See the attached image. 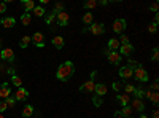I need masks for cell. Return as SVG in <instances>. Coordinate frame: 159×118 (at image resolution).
<instances>
[{
    "instance_id": "1",
    "label": "cell",
    "mask_w": 159,
    "mask_h": 118,
    "mask_svg": "<svg viewBox=\"0 0 159 118\" xmlns=\"http://www.w3.org/2000/svg\"><path fill=\"white\" fill-rule=\"evenodd\" d=\"M73 72H75L73 62L72 61H65L64 64L59 65V69L56 72V77H57V80H61V82H67V80H70V77L73 75Z\"/></svg>"
},
{
    "instance_id": "2",
    "label": "cell",
    "mask_w": 159,
    "mask_h": 118,
    "mask_svg": "<svg viewBox=\"0 0 159 118\" xmlns=\"http://www.w3.org/2000/svg\"><path fill=\"white\" fill-rule=\"evenodd\" d=\"M132 77H134V78H137V80H140V82H148V78H150L148 72L145 70L143 67H139V69H135L134 72H132Z\"/></svg>"
},
{
    "instance_id": "3",
    "label": "cell",
    "mask_w": 159,
    "mask_h": 118,
    "mask_svg": "<svg viewBox=\"0 0 159 118\" xmlns=\"http://www.w3.org/2000/svg\"><path fill=\"white\" fill-rule=\"evenodd\" d=\"M126 27H127V24H126V19H123V18H118V19L113 22V31H115L116 34L124 32Z\"/></svg>"
},
{
    "instance_id": "4",
    "label": "cell",
    "mask_w": 159,
    "mask_h": 118,
    "mask_svg": "<svg viewBox=\"0 0 159 118\" xmlns=\"http://www.w3.org/2000/svg\"><path fill=\"white\" fill-rule=\"evenodd\" d=\"M56 21H57V24L61 26H67L69 24V21H70V18H69V13H65V11H62V13H57L56 15Z\"/></svg>"
},
{
    "instance_id": "5",
    "label": "cell",
    "mask_w": 159,
    "mask_h": 118,
    "mask_svg": "<svg viewBox=\"0 0 159 118\" xmlns=\"http://www.w3.org/2000/svg\"><path fill=\"white\" fill-rule=\"evenodd\" d=\"M118 53L121 56H130L132 53H134V46H132L130 43H126V45H121L118 50Z\"/></svg>"
},
{
    "instance_id": "6",
    "label": "cell",
    "mask_w": 159,
    "mask_h": 118,
    "mask_svg": "<svg viewBox=\"0 0 159 118\" xmlns=\"http://www.w3.org/2000/svg\"><path fill=\"white\" fill-rule=\"evenodd\" d=\"M30 38H32V42H34L38 48H43V46H45V40H43V34H42V32H35Z\"/></svg>"
},
{
    "instance_id": "7",
    "label": "cell",
    "mask_w": 159,
    "mask_h": 118,
    "mask_svg": "<svg viewBox=\"0 0 159 118\" xmlns=\"http://www.w3.org/2000/svg\"><path fill=\"white\" fill-rule=\"evenodd\" d=\"M107 58H108V62L110 64H119L121 62V59H123V56L118 53V51H110V53L107 54Z\"/></svg>"
},
{
    "instance_id": "8",
    "label": "cell",
    "mask_w": 159,
    "mask_h": 118,
    "mask_svg": "<svg viewBox=\"0 0 159 118\" xmlns=\"http://www.w3.org/2000/svg\"><path fill=\"white\" fill-rule=\"evenodd\" d=\"M29 97V93H27V89H24L22 86L16 89V93H15V99L16 101H25Z\"/></svg>"
},
{
    "instance_id": "9",
    "label": "cell",
    "mask_w": 159,
    "mask_h": 118,
    "mask_svg": "<svg viewBox=\"0 0 159 118\" xmlns=\"http://www.w3.org/2000/svg\"><path fill=\"white\" fill-rule=\"evenodd\" d=\"M94 88H96V83L92 80H89V82H86V83H83L81 86H80V91H81V93H92Z\"/></svg>"
},
{
    "instance_id": "10",
    "label": "cell",
    "mask_w": 159,
    "mask_h": 118,
    "mask_svg": "<svg viewBox=\"0 0 159 118\" xmlns=\"http://www.w3.org/2000/svg\"><path fill=\"white\" fill-rule=\"evenodd\" d=\"M89 31L94 34V35H100V34H103V31H105V27H103V24L102 22H94L89 27Z\"/></svg>"
},
{
    "instance_id": "11",
    "label": "cell",
    "mask_w": 159,
    "mask_h": 118,
    "mask_svg": "<svg viewBox=\"0 0 159 118\" xmlns=\"http://www.w3.org/2000/svg\"><path fill=\"white\" fill-rule=\"evenodd\" d=\"M10 94H11L10 85H8V83H2V85H0V97L7 99V97H10Z\"/></svg>"
},
{
    "instance_id": "12",
    "label": "cell",
    "mask_w": 159,
    "mask_h": 118,
    "mask_svg": "<svg viewBox=\"0 0 159 118\" xmlns=\"http://www.w3.org/2000/svg\"><path fill=\"white\" fill-rule=\"evenodd\" d=\"M0 53H2V59H5V61H8V62H11L13 59H15V53H13L11 48H5V50L0 51Z\"/></svg>"
},
{
    "instance_id": "13",
    "label": "cell",
    "mask_w": 159,
    "mask_h": 118,
    "mask_svg": "<svg viewBox=\"0 0 159 118\" xmlns=\"http://www.w3.org/2000/svg\"><path fill=\"white\" fill-rule=\"evenodd\" d=\"M132 110H139V112H143L145 110V104H143V101L142 99H134L132 101Z\"/></svg>"
},
{
    "instance_id": "14",
    "label": "cell",
    "mask_w": 159,
    "mask_h": 118,
    "mask_svg": "<svg viewBox=\"0 0 159 118\" xmlns=\"http://www.w3.org/2000/svg\"><path fill=\"white\" fill-rule=\"evenodd\" d=\"M132 72H134V70H132L130 67H127V65H124V67L119 69V75H121L124 80H126V78H130V77H132Z\"/></svg>"
},
{
    "instance_id": "15",
    "label": "cell",
    "mask_w": 159,
    "mask_h": 118,
    "mask_svg": "<svg viewBox=\"0 0 159 118\" xmlns=\"http://www.w3.org/2000/svg\"><path fill=\"white\" fill-rule=\"evenodd\" d=\"M119 46H121V43H119L118 38H110L108 40V50L110 51H118Z\"/></svg>"
},
{
    "instance_id": "16",
    "label": "cell",
    "mask_w": 159,
    "mask_h": 118,
    "mask_svg": "<svg viewBox=\"0 0 159 118\" xmlns=\"http://www.w3.org/2000/svg\"><path fill=\"white\" fill-rule=\"evenodd\" d=\"M94 91H96V96H103V94H107V86H105L103 83H99V85H96V88H94Z\"/></svg>"
},
{
    "instance_id": "17",
    "label": "cell",
    "mask_w": 159,
    "mask_h": 118,
    "mask_svg": "<svg viewBox=\"0 0 159 118\" xmlns=\"http://www.w3.org/2000/svg\"><path fill=\"white\" fill-rule=\"evenodd\" d=\"M118 101H119V104H121V106L124 107V106H129V102H130V99H129V94H119L118 96Z\"/></svg>"
},
{
    "instance_id": "18",
    "label": "cell",
    "mask_w": 159,
    "mask_h": 118,
    "mask_svg": "<svg viewBox=\"0 0 159 118\" xmlns=\"http://www.w3.org/2000/svg\"><path fill=\"white\" fill-rule=\"evenodd\" d=\"M2 26H3V27H7V29L13 27V26H15V18H3L2 19Z\"/></svg>"
},
{
    "instance_id": "19",
    "label": "cell",
    "mask_w": 159,
    "mask_h": 118,
    "mask_svg": "<svg viewBox=\"0 0 159 118\" xmlns=\"http://www.w3.org/2000/svg\"><path fill=\"white\" fill-rule=\"evenodd\" d=\"M22 5H24V8H25V13H29L30 10L35 8V2H34V0H24Z\"/></svg>"
},
{
    "instance_id": "20",
    "label": "cell",
    "mask_w": 159,
    "mask_h": 118,
    "mask_svg": "<svg viewBox=\"0 0 159 118\" xmlns=\"http://www.w3.org/2000/svg\"><path fill=\"white\" fill-rule=\"evenodd\" d=\"M119 115L124 116V118H129V116L132 115V107H130V106H124V107H123V110L119 112Z\"/></svg>"
},
{
    "instance_id": "21",
    "label": "cell",
    "mask_w": 159,
    "mask_h": 118,
    "mask_svg": "<svg viewBox=\"0 0 159 118\" xmlns=\"http://www.w3.org/2000/svg\"><path fill=\"white\" fill-rule=\"evenodd\" d=\"M52 45H54L57 50H61V48L64 46V38H62V37H59V35H57V37H54V38H52Z\"/></svg>"
},
{
    "instance_id": "22",
    "label": "cell",
    "mask_w": 159,
    "mask_h": 118,
    "mask_svg": "<svg viewBox=\"0 0 159 118\" xmlns=\"http://www.w3.org/2000/svg\"><path fill=\"white\" fill-rule=\"evenodd\" d=\"M134 93H135V99H143V97H145V89H143L142 86L135 88Z\"/></svg>"
},
{
    "instance_id": "23",
    "label": "cell",
    "mask_w": 159,
    "mask_h": 118,
    "mask_svg": "<svg viewBox=\"0 0 159 118\" xmlns=\"http://www.w3.org/2000/svg\"><path fill=\"white\" fill-rule=\"evenodd\" d=\"M30 42H32V38H30L29 35H24V37H22V40L19 42V46H21V48H25Z\"/></svg>"
},
{
    "instance_id": "24",
    "label": "cell",
    "mask_w": 159,
    "mask_h": 118,
    "mask_svg": "<svg viewBox=\"0 0 159 118\" xmlns=\"http://www.w3.org/2000/svg\"><path fill=\"white\" fill-rule=\"evenodd\" d=\"M32 113H34V107H32V106H25V107H24V110H22V116L29 118Z\"/></svg>"
},
{
    "instance_id": "25",
    "label": "cell",
    "mask_w": 159,
    "mask_h": 118,
    "mask_svg": "<svg viewBox=\"0 0 159 118\" xmlns=\"http://www.w3.org/2000/svg\"><path fill=\"white\" fill-rule=\"evenodd\" d=\"M21 21H22V24H24V26H29V24H30V21H32L30 13H24V15L21 16Z\"/></svg>"
},
{
    "instance_id": "26",
    "label": "cell",
    "mask_w": 159,
    "mask_h": 118,
    "mask_svg": "<svg viewBox=\"0 0 159 118\" xmlns=\"http://www.w3.org/2000/svg\"><path fill=\"white\" fill-rule=\"evenodd\" d=\"M34 13H35V16H38V18H42V16H45V8L43 7H35L34 8Z\"/></svg>"
},
{
    "instance_id": "27",
    "label": "cell",
    "mask_w": 159,
    "mask_h": 118,
    "mask_svg": "<svg viewBox=\"0 0 159 118\" xmlns=\"http://www.w3.org/2000/svg\"><path fill=\"white\" fill-rule=\"evenodd\" d=\"M11 82H13V85H15L16 88H21V85H22V80H21V77H18V75H13Z\"/></svg>"
},
{
    "instance_id": "28",
    "label": "cell",
    "mask_w": 159,
    "mask_h": 118,
    "mask_svg": "<svg viewBox=\"0 0 159 118\" xmlns=\"http://www.w3.org/2000/svg\"><path fill=\"white\" fill-rule=\"evenodd\" d=\"M150 101H151V102L154 104V106H157V102H159V94H157V91H151Z\"/></svg>"
},
{
    "instance_id": "29",
    "label": "cell",
    "mask_w": 159,
    "mask_h": 118,
    "mask_svg": "<svg viewBox=\"0 0 159 118\" xmlns=\"http://www.w3.org/2000/svg\"><path fill=\"white\" fill-rule=\"evenodd\" d=\"M83 7H84V8H88V10L96 8V7H97V2H96V0H88V2H84V3H83Z\"/></svg>"
},
{
    "instance_id": "30",
    "label": "cell",
    "mask_w": 159,
    "mask_h": 118,
    "mask_svg": "<svg viewBox=\"0 0 159 118\" xmlns=\"http://www.w3.org/2000/svg\"><path fill=\"white\" fill-rule=\"evenodd\" d=\"M127 67H130L132 70H135V69H139V67H142V65L137 62V61H134V59H129V64H127Z\"/></svg>"
},
{
    "instance_id": "31",
    "label": "cell",
    "mask_w": 159,
    "mask_h": 118,
    "mask_svg": "<svg viewBox=\"0 0 159 118\" xmlns=\"http://www.w3.org/2000/svg\"><path fill=\"white\" fill-rule=\"evenodd\" d=\"M83 22L84 24H91L92 22V13H86V15L83 16Z\"/></svg>"
},
{
    "instance_id": "32",
    "label": "cell",
    "mask_w": 159,
    "mask_h": 118,
    "mask_svg": "<svg viewBox=\"0 0 159 118\" xmlns=\"http://www.w3.org/2000/svg\"><path fill=\"white\" fill-rule=\"evenodd\" d=\"M56 19V15L54 13H49L48 16H45V21H46V24H52V21Z\"/></svg>"
},
{
    "instance_id": "33",
    "label": "cell",
    "mask_w": 159,
    "mask_h": 118,
    "mask_svg": "<svg viewBox=\"0 0 159 118\" xmlns=\"http://www.w3.org/2000/svg\"><path fill=\"white\" fill-rule=\"evenodd\" d=\"M5 102H7V107H13V106L16 104V99L10 96V97H7V99H5Z\"/></svg>"
},
{
    "instance_id": "34",
    "label": "cell",
    "mask_w": 159,
    "mask_h": 118,
    "mask_svg": "<svg viewBox=\"0 0 159 118\" xmlns=\"http://www.w3.org/2000/svg\"><path fill=\"white\" fill-rule=\"evenodd\" d=\"M64 11V3H56V7H54V15H57V13H62Z\"/></svg>"
},
{
    "instance_id": "35",
    "label": "cell",
    "mask_w": 159,
    "mask_h": 118,
    "mask_svg": "<svg viewBox=\"0 0 159 118\" xmlns=\"http://www.w3.org/2000/svg\"><path fill=\"white\" fill-rule=\"evenodd\" d=\"M92 102H94L96 107H100V106H102V99H100L99 96H94V97H92Z\"/></svg>"
},
{
    "instance_id": "36",
    "label": "cell",
    "mask_w": 159,
    "mask_h": 118,
    "mask_svg": "<svg viewBox=\"0 0 159 118\" xmlns=\"http://www.w3.org/2000/svg\"><path fill=\"white\" fill-rule=\"evenodd\" d=\"M151 59H153L154 62H157V59H159V50H157V48L153 50V58H151Z\"/></svg>"
},
{
    "instance_id": "37",
    "label": "cell",
    "mask_w": 159,
    "mask_h": 118,
    "mask_svg": "<svg viewBox=\"0 0 159 118\" xmlns=\"http://www.w3.org/2000/svg\"><path fill=\"white\" fill-rule=\"evenodd\" d=\"M156 31H157V26L156 24H150L148 26V32L150 34H156Z\"/></svg>"
},
{
    "instance_id": "38",
    "label": "cell",
    "mask_w": 159,
    "mask_h": 118,
    "mask_svg": "<svg viewBox=\"0 0 159 118\" xmlns=\"http://www.w3.org/2000/svg\"><path fill=\"white\" fill-rule=\"evenodd\" d=\"M123 86H124V83H121V82H116V83H113V89H115V91H119Z\"/></svg>"
},
{
    "instance_id": "39",
    "label": "cell",
    "mask_w": 159,
    "mask_h": 118,
    "mask_svg": "<svg viewBox=\"0 0 159 118\" xmlns=\"http://www.w3.org/2000/svg\"><path fill=\"white\" fill-rule=\"evenodd\" d=\"M119 43H121V45H126V43H129V38H127L126 35H121V37H119Z\"/></svg>"
},
{
    "instance_id": "40",
    "label": "cell",
    "mask_w": 159,
    "mask_h": 118,
    "mask_svg": "<svg viewBox=\"0 0 159 118\" xmlns=\"http://www.w3.org/2000/svg\"><path fill=\"white\" fill-rule=\"evenodd\" d=\"M124 89H126V94H129V93H134V89H135V88L132 86V85H126Z\"/></svg>"
},
{
    "instance_id": "41",
    "label": "cell",
    "mask_w": 159,
    "mask_h": 118,
    "mask_svg": "<svg viewBox=\"0 0 159 118\" xmlns=\"http://www.w3.org/2000/svg\"><path fill=\"white\" fill-rule=\"evenodd\" d=\"M8 107H7V102L5 101H2V102H0V113H2V112H5Z\"/></svg>"
},
{
    "instance_id": "42",
    "label": "cell",
    "mask_w": 159,
    "mask_h": 118,
    "mask_svg": "<svg viewBox=\"0 0 159 118\" xmlns=\"http://www.w3.org/2000/svg\"><path fill=\"white\" fill-rule=\"evenodd\" d=\"M157 8H159V3H157V2H154V3H151V7H150V10H151V11H154V13L157 11Z\"/></svg>"
},
{
    "instance_id": "43",
    "label": "cell",
    "mask_w": 159,
    "mask_h": 118,
    "mask_svg": "<svg viewBox=\"0 0 159 118\" xmlns=\"http://www.w3.org/2000/svg\"><path fill=\"white\" fill-rule=\"evenodd\" d=\"M5 11H7V3L2 2V3H0V13H5Z\"/></svg>"
},
{
    "instance_id": "44",
    "label": "cell",
    "mask_w": 159,
    "mask_h": 118,
    "mask_svg": "<svg viewBox=\"0 0 159 118\" xmlns=\"http://www.w3.org/2000/svg\"><path fill=\"white\" fill-rule=\"evenodd\" d=\"M97 75H99V72H97V70H92V73H91V80L94 82L96 78H97Z\"/></svg>"
},
{
    "instance_id": "45",
    "label": "cell",
    "mask_w": 159,
    "mask_h": 118,
    "mask_svg": "<svg viewBox=\"0 0 159 118\" xmlns=\"http://www.w3.org/2000/svg\"><path fill=\"white\" fill-rule=\"evenodd\" d=\"M151 89L157 91V80H154V82H153V85H151Z\"/></svg>"
},
{
    "instance_id": "46",
    "label": "cell",
    "mask_w": 159,
    "mask_h": 118,
    "mask_svg": "<svg viewBox=\"0 0 159 118\" xmlns=\"http://www.w3.org/2000/svg\"><path fill=\"white\" fill-rule=\"evenodd\" d=\"M153 118H159V112H157V109L153 112Z\"/></svg>"
},
{
    "instance_id": "47",
    "label": "cell",
    "mask_w": 159,
    "mask_h": 118,
    "mask_svg": "<svg viewBox=\"0 0 159 118\" xmlns=\"http://www.w3.org/2000/svg\"><path fill=\"white\" fill-rule=\"evenodd\" d=\"M99 3H100V5H108V2H107V0H100Z\"/></svg>"
},
{
    "instance_id": "48",
    "label": "cell",
    "mask_w": 159,
    "mask_h": 118,
    "mask_svg": "<svg viewBox=\"0 0 159 118\" xmlns=\"http://www.w3.org/2000/svg\"><path fill=\"white\" fill-rule=\"evenodd\" d=\"M116 118H124V116H121V115H119V112H116Z\"/></svg>"
},
{
    "instance_id": "49",
    "label": "cell",
    "mask_w": 159,
    "mask_h": 118,
    "mask_svg": "<svg viewBox=\"0 0 159 118\" xmlns=\"http://www.w3.org/2000/svg\"><path fill=\"white\" fill-rule=\"evenodd\" d=\"M140 118H150L148 115H140Z\"/></svg>"
},
{
    "instance_id": "50",
    "label": "cell",
    "mask_w": 159,
    "mask_h": 118,
    "mask_svg": "<svg viewBox=\"0 0 159 118\" xmlns=\"http://www.w3.org/2000/svg\"><path fill=\"white\" fill-rule=\"evenodd\" d=\"M0 59H2V53H0Z\"/></svg>"
},
{
    "instance_id": "51",
    "label": "cell",
    "mask_w": 159,
    "mask_h": 118,
    "mask_svg": "<svg viewBox=\"0 0 159 118\" xmlns=\"http://www.w3.org/2000/svg\"><path fill=\"white\" fill-rule=\"evenodd\" d=\"M0 118H3V115H0Z\"/></svg>"
},
{
    "instance_id": "52",
    "label": "cell",
    "mask_w": 159,
    "mask_h": 118,
    "mask_svg": "<svg viewBox=\"0 0 159 118\" xmlns=\"http://www.w3.org/2000/svg\"><path fill=\"white\" fill-rule=\"evenodd\" d=\"M129 118H134V116H129Z\"/></svg>"
}]
</instances>
